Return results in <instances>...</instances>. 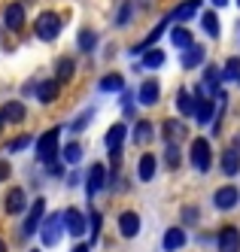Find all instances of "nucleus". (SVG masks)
<instances>
[{"instance_id": "4c0bfd02", "label": "nucleus", "mask_w": 240, "mask_h": 252, "mask_svg": "<svg viewBox=\"0 0 240 252\" xmlns=\"http://www.w3.org/2000/svg\"><path fill=\"white\" fill-rule=\"evenodd\" d=\"M91 119H95V110H85V113H82L76 122H70V134H79V131L85 128V125L91 122Z\"/></svg>"}, {"instance_id": "cd10ccee", "label": "nucleus", "mask_w": 240, "mask_h": 252, "mask_svg": "<svg viewBox=\"0 0 240 252\" xmlns=\"http://www.w3.org/2000/svg\"><path fill=\"white\" fill-rule=\"evenodd\" d=\"M222 173L225 176H237L240 173V152L237 149H225L222 152Z\"/></svg>"}, {"instance_id": "de8ad7c7", "label": "nucleus", "mask_w": 240, "mask_h": 252, "mask_svg": "<svg viewBox=\"0 0 240 252\" xmlns=\"http://www.w3.org/2000/svg\"><path fill=\"white\" fill-rule=\"evenodd\" d=\"M0 252H9V249H6V243H3V240H0Z\"/></svg>"}, {"instance_id": "a211bd4d", "label": "nucleus", "mask_w": 240, "mask_h": 252, "mask_svg": "<svg viewBox=\"0 0 240 252\" xmlns=\"http://www.w3.org/2000/svg\"><path fill=\"white\" fill-rule=\"evenodd\" d=\"M0 113H3V119H6L9 125H22L25 116H28V106H25L22 100H9V103L0 106Z\"/></svg>"}, {"instance_id": "423d86ee", "label": "nucleus", "mask_w": 240, "mask_h": 252, "mask_svg": "<svg viewBox=\"0 0 240 252\" xmlns=\"http://www.w3.org/2000/svg\"><path fill=\"white\" fill-rule=\"evenodd\" d=\"M119 234H122L125 240H134L137 234H140V213H137V210L119 213Z\"/></svg>"}, {"instance_id": "c9c22d12", "label": "nucleus", "mask_w": 240, "mask_h": 252, "mask_svg": "<svg viewBox=\"0 0 240 252\" xmlns=\"http://www.w3.org/2000/svg\"><path fill=\"white\" fill-rule=\"evenodd\" d=\"M31 143H34V137H31V134H18L15 140H9V146H6V149H9V152H22V149H28V146H31Z\"/></svg>"}, {"instance_id": "ddd939ff", "label": "nucleus", "mask_w": 240, "mask_h": 252, "mask_svg": "<svg viewBox=\"0 0 240 252\" xmlns=\"http://www.w3.org/2000/svg\"><path fill=\"white\" fill-rule=\"evenodd\" d=\"M3 210L9 216H22L28 210V194H25V189H9L6 201H3Z\"/></svg>"}, {"instance_id": "1a4fd4ad", "label": "nucleus", "mask_w": 240, "mask_h": 252, "mask_svg": "<svg viewBox=\"0 0 240 252\" xmlns=\"http://www.w3.org/2000/svg\"><path fill=\"white\" fill-rule=\"evenodd\" d=\"M237 201H240L237 186H222V189L213 191V207H216V210H234Z\"/></svg>"}, {"instance_id": "72a5a7b5", "label": "nucleus", "mask_w": 240, "mask_h": 252, "mask_svg": "<svg viewBox=\"0 0 240 252\" xmlns=\"http://www.w3.org/2000/svg\"><path fill=\"white\" fill-rule=\"evenodd\" d=\"M95 46H98V33L91 31V28H82V31H79V49H82V52H91Z\"/></svg>"}, {"instance_id": "bb28decb", "label": "nucleus", "mask_w": 240, "mask_h": 252, "mask_svg": "<svg viewBox=\"0 0 240 252\" xmlns=\"http://www.w3.org/2000/svg\"><path fill=\"white\" fill-rule=\"evenodd\" d=\"M164 61H168V55H164L161 49H155V46H152V49H146V52H143V61H140L137 67H146V70H158Z\"/></svg>"}, {"instance_id": "79ce46f5", "label": "nucleus", "mask_w": 240, "mask_h": 252, "mask_svg": "<svg viewBox=\"0 0 240 252\" xmlns=\"http://www.w3.org/2000/svg\"><path fill=\"white\" fill-rule=\"evenodd\" d=\"M49 173H52V176H61V173H64V167L58 164V161H52V164H49Z\"/></svg>"}, {"instance_id": "aec40b11", "label": "nucleus", "mask_w": 240, "mask_h": 252, "mask_svg": "<svg viewBox=\"0 0 240 252\" xmlns=\"http://www.w3.org/2000/svg\"><path fill=\"white\" fill-rule=\"evenodd\" d=\"M158 82L155 79H146L143 85H140V92H137V100L143 103V106H155L158 103V97H161V92H158Z\"/></svg>"}, {"instance_id": "473e14b6", "label": "nucleus", "mask_w": 240, "mask_h": 252, "mask_svg": "<svg viewBox=\"0 0 240 252\" xmlns=\"http://www.w3.org/2000/svg\"><path fill=\"white\" fill-rule=\"evenodd\" d=\"M61 158H64V164H79V158H82V146L76 140H70L67 146L61 149Z\"/></svg>"}, {"instance_id": "a878e982", "label": "nucleus", "mask_w": 240, "mask_h": 252, "mask_svg": "<svg viewBox=\"0 0 240 252\" xmlns=\"http://www.w3.org/2000/svg\"><path fill=\"white\" fill-rule=\"evenodd\" d=\"M155 155H149V152H143L140 155V161H137V176L143 179V183H149V179L155 176Z\"/></svg>"}, {"instance_id": "7ed1b4c3", "label": "nucleus", "mask_w": 240, "mask_h": 252, "mask_svg": "<svg viewBox=\"0 0 240 252\" xmlns=\"http://www.w3.org/2000/svg\"><path fill=\"white\" fill-rule=\"evenodd\" d=\"M34 33H36V40L52 43L61 33V15L58 12H43L40 19H36V25H34Z\"/></svg>"}, {"instance_id": "20e7f679", "label": "nucleus", "mask_w": 240, "mask_h": 252, "mask_svg": "<svg viewBox=\"0 0 240 252\" xmlns=\"http://www.w3.org/2000/svg\"><path fill=\"white\" fill-rule=\"evenodd\" d=\"M25 213H28V216H25V225H22V231H18V237H22V240H28L31 234H36V228H40L43 213H46V197H36V201H34Z\"/></svg>"}, {"instance_id": "58836bf2", "label": "nucleus", "mask_w": 240, "mask_h": 252, "mask_svg": "<svg viewBox=\"0 0 240 252\" xmlns=\"http://www.w3.org/2000/svg\"><path fill=\"white\" fill-rule=\"evenodd\" d=\"M131 12H134V3L128 0V3L122 6V12L116 15V25H128V22H131Z\"/></svg>"}, {"instance_id": "f03ea898", "label": "nucleus", "mask_w": 240, "mask_h": 252, "mask_svg": "<svg viewBox=\"0 0 240 252\" xmlns=\"http://www.w3.org/2000/svg\"><path fill=\"white\" fill-rule=\"evenodd\" d=\"M58 137H61V128H52L36 140V161H43V164L58 161Z\"/></svg>"}, {"instance_id": "dca6fc26", "label": "nucleus", "mask_w": 240, "mask_h": 252, "mask_svg": "<svg viewBox=\"0 0 240 252\" xmlns=\"http://www.w3.org/2000/svg\"><path fill=\"white\" fill-rule=\"evenodd\" d=\"M186 228H168L164 231V240H161V246H164V252H176V249H182L186 246Z\"/></svg>"}, {"instance_id": "ea45409f", "label": "nucleus", "mask_w": 240, "mask_h": 252, "mask_svg": "<svg viewBox=\"0 0 240 252\" xmlns=\"http://www.w3.org/2000/svg\"><path fill=\"white\" fill-rule=\"evenodd\" d=\"M182 222H186V225H195V222H198V207H186V210H182Z\"/></svg>"}, {"instance_id": "a18cd8bd", "label": "nucleus", "mask_w": 240, "mask_h": 252, "mask_svg": "<svg viewBox=\"0 0 240 252\" xmlns=\"http://www.w3.org/2000/svg\"><path fill=\"white\" fill-rule=\"evenodd\" d=\"M234 149H237V152H240V134H237V140H234Z\"/></svg>"}, {"instance_id": "8fccbe9b", "label": "nucleus", "mask_w": 240, "mask_h": 252, "mask_svg": "<svg viewBox=\"0 0 240 252\" xmlns=\"http://www.w3.org/2000/svg\"><path fill=\"white\" fill-rule=\"evenodd\" d=\"M237 6H240V0H237Z\"/></svg>"}, {"instance_id": "0eeeda50", "label": "nucleus", "mask_w": 240, "mask_h": 252, "mask_svg": "<svg viewBox=\"0 0 240 252\" xmlns=\"http://www.w3.org/2000/svg\"><path fill=\"white\" fill-rule=\"evenodd\" d=\"M61 228H64L61 216H58V213H52L49 219H46V225H43V231H40V240H43V246H55V243H58V240H61V234H64Z\"/></svg>"}, {"instance_id": "2f4dec72", "label": "nucleus", "mask_w": 240, "mask_h": 252, "mask_svg": "<svg viewBox=\"0 0 240 252\" xmlns=\"http://www.w3.org/2000/svg\"><path fill=\"white\" fill-rule=\"evenodd\" d=\"M171 43H173L176 49H189V46L195 43V37H192L189 28H173V31H171Z\"/></svg>"}, {"instance_id": "37998d69", "label": "nucleus", "mask_w": 240, "mask_h": 252, "mask_svg": "<svg viewBox=\"0 0 240 252\" xmlns=\"http://www.w3.org/2000/svg\"><path fill=\"white\" fill-rule=\"evenodd\" d=\"M73 252H91V249H88V243H79V246L73 249Z\"/></svg>"}, {"instance_id": "09e8293b", "label": "nucleus", "mask_w": 240, "mask_h": 252, "mask_svg": "<svg viewBox=\"0 0 240 252\" xmlns=\"http://www.w3.org/2000/svg\"><path fill=\"white\" fill-rule=\"evenodd\" d=\"M31 252H40V249H31Z\"/></svg>"}, {"instance_id": "49530a36", "label": "nucleus", "mask_w": 240, "mask_h": 252, "mask_svg": "<svg viewBox=\"0 0 240 252\" xmlns=\"http://www.w3.org/2000/svg\"><path fill=\"white\" fill-rule=\"evenodd\" d=\"M3 125H6V119H3V113H0V131H3Z\"/></svg>"}, {"instance_id": "9d476101", "label": "nucleus", "mask_w": 240, "mask_h": 252, "mask_svg": "<svg viewBox=\"0 0 240 252\" xmlns=\"http://www.w3.org/2000/svg\"><path fill=\"white\" fill-rule=\"evenodd\" d=\"M25 22H28V15H25V6H22V3H9V6L3 9V25H6L9 31L22 33V31H25Z\"/></svg>"}, {"instance_id": "5701e85b", "label": "nucleus", "mask_w": 240, "mask_h": 252, "mask_svg": "<svg viewBox=\"0 0 240 252\" xmlns=\"http://www.w3.org/2000/svg\"><path fill=\"white\" fill-rule=\"evenodd\" d=\"M98 88H101L103 94H113V92H119V94H122V88H125V76H122V73H106V76H101Z\"/></svg>"}, {"instance_id": "7c9ffc66", "label": "nucleus", "mask_w": 240, "mask_h": 252, "mask_svg": "<svg viewBox=\"0 0 240 252\" xmlns=\"http://www.w3.org/2000/svg\"><path fill=\"white\" fill-rule=\"evenodd\" d=\"M164 164H168V170H176V167L182 164L179 143H164Z\"/></svg>"}, {"instance_id": "a19ab883", "label": "nucleus", "mask_w": 240, "mask_h": 252, "mask_svg": "<svg viewBox=\"0 0 240 252\" xmlns=\"http://www.w3.org/2000/svg\"><path fill=\"white\" fill-rule=\"evenodd\" d=\"M9 173H12L9 161H0V183H3V179H9Z\"/></svg>"}, {"instance_id": "412c9836", "label": "nucleus", "mask_w": 240, "mask_h": 252, "mask_svg": "<svg viewBox=\"0 0 240 252\" xmlns=\"http://www.w3.org/2000/svg\"><path fill=\"white\" fill-rule=\"evenodd\" d=\"M73 73H76V61H73L70 55L58 58V64H55V79H58L61 85H67V82L73 79Z\"/></svg>"}, {"instance_id": "393cba45", "label": "nucleus", "mask_w": 240, "mask_h": 252, "mask_svg": "<svg viewBox=\"0 0 240 252\" xmlns=\"http://www.w3.org/2000/svg\"><path fill=\"white\" fill-rule=\"evenodd\" d=\"M128 137V128L122 122H116V125H109V131H106V137H103V146L106 149H116V146H122V140Z\"/></svg>"}, {"instance_id": "39448f33", "label": "nucleus", "mask_w": 240, "mask_h": 252, "mask_svg": "<svg viewBox=\"0 0 240 252\" xmlns=\"http://www.w3.org/2000/svg\"><path fill=\"white\" fill-rule=\"evenodd\" d=\"M216 249L219 252H240V228L225 225L222 231L216 234Z\"/></svg>"}, {"instance_id": "6ab92c4d", "label": "nucleus", "mask_w": 240, "mask_h": 252, "mask_svg": "<svg viewBox=\"0 0 240 252\" xmlns=\"http://www.w3.org/2000/svg\"><path fill=\"white\" fill-rule=\"evenodd\" d=\"M213 110H216V106H213V97H195V122L198 125H210L213 122Z\"/></svg>"}, {"instance_id": "c85d7f7f", "label": "nucleus", "mask_w": 240, "mask_h": 252, "mask_svg": "<svg viewBox=\"0 0 240 252\" xmlns=\"http://www.w3.org/2000/svg\"><path fill=\"white\" fill-rule=\"evenodd\" d=\"M198 15H201V25H204V31L210 33L213 40H219V33H222V25H219L216 9H210V12H198Z\"/></svg>"}, {"instance_id": "f704fd0d", "label": "nucleus", "mask_w": 240, "mask_h": 252, "mask_svg": "<svg viewBox=\"0 0 240 252\" xmlns=\"http://www.w3.org/2000/svg\"><path fill=\"white\" fill-rule=\"evenodd\" d=\"M222 79H228V82H237V79H240V58H228V61H225Z\"/></svg>"}, {"instance_id": "3c124183", "label": "nucleus", "mask_w": 240, "mask_h": 252, "mask_svg": "<svg viewBox=\"0 0 240 252\" xmlns=\"http://www.w3.org/2000/svg\"><path fill=\"white\" fill-rule=\"evenodd\" d=\"M237 82H240V79H237Z\"/></svg>"}, {"instance_id": "2eb2a0df", "label": "nucleus", "mask_w": 240, "mask_h": 252, "mask_svg": "<svg viewBox=\"0 0 240 252\" xmlns=\"http://www.w3.org/2000/svg\"><path fill=\"white\" fill-rule=\"evenodd\" d=\"M34 92H36V97H40V103H55L58 94H61V82L58 79H46V82L36 85Z\"/></svg>"}, {"instance_id": "9b49d317", "label": "nucleus", "mask_w": 240, "mask_h": 252, "mask_svg": "<svg viewBox=\"0 0 240 252\" xmlns=\"http://www.w3.org/2000/svg\"><path fill=\"white\" fill-rule=\"evenodd\" d=\"M61 222H64V228H67V234H70V237H82V234H85V216H82L76 207L64 210Z\"/></svg>"}, {"instance_id": "f8f14e48", "label": "nucleus", "mask_w": 240, "mask_h": 252, "mask_svg": "<svg viewBox=\"0 0 240 252\" xmlns=\"http://www.w3.org/2000/svg\"><path fill=\"white\" fill-rule=\"evenodd\" d=\"M106 186V170H103V164H95L88 170V176H85V191H88V201H95V194L101 191Z\"/></svg>"}, {"instance_id": "4468645a", "label": "nucleus", "mask_w": 240, "mask_h": 252, "mask_svg": "<svg viewBox=\"0 0 240 252\" xmlns=\"http://www.w3.org/2000/svg\"><path fill=\"white\" fill-rule=\"evenodd\" d=\"M168 22H171V15H168V19H164V22H158V25H155V28H152L149 33H146V40H143V43H137V46H131V55H143V52H146V49H152V46H155V43L161 40V33H164V31H168Z\"/></svg>"}, {"instance_id": "f257e3e1", "label": "nucleus", "mask_w": 240, "mask_h": 252, "mask_svg": "<svg viewBox=\"0 0 240 252\" xmlns=\"http://www.w3.org/2000/svg\"><path fill=\"white\" fill-rule=\"evenodd\" d=\"M189 161H192V167L201 170V173H207V170L213 167V149H210V140H207V137H195V140H192Z\"/></svg>"}, {"instance_id": "c756f323", "label": "nucleus", "mask_w": 240, "mask_h": 252, "mask_svg": "<svg viewBox=\"0 0 240 252\" xmlns=\"http://www.w3.org/2000/svg\"><path fill=\"white\" fill-rule=\"evenodd\" d=\"M131 140L140 143V146H143V143H149V140H152V122H149V119L137 122V125H134V131H131Z\"/></svg>"}, {"instance_id": "f3484780", "label": "nucleus", "mask_w": 240, "mask_h": 252, "mask_svg": "<svg viewBox=\"0 0 240 252\" xmlns=\"http://www.w3.org/2000/svg\"><path fill=\"white\" fill-rule=\"evenodd\" d=\"M204 58H207V49L201 46V43H192L186 52H182V67H186V70H195V67L204 64Z\"/></svg>"}, {"instance_id": "6e6552de", "label": "nucleus", "mask_w": 240, "mask_h": 252, "mask_svg": "<svg viewBox=\"0 0 240 252\" xmlns=\"http://www.w3.org/2000/svg\"><path fill=\"white\" fill-rule=\"evenodd\" d=\"M161 134H164V143H182L189 137V128L182 119H164L161 125Z\"/></svg>"}, {"instance_id": "c03bdc74", "label": "nucleus", "mask_w": 240, "mask_h": 252, "mask_svg": "<svg viewBox=\"0 0 240 252\" xmlns=\"http://www.w3.org/2000/svg\"><path fill=\"white\" fill-rule=\"evenodd\" d=\"M225 3H228V0H213V6H216V9H222Z\"/></svg>"}, {"instance_id": "b1692460", "label": "nucleus", "mask_w": 240, "mask_h": 252, "mask_svg": "<svg viewBox=\"0 0 240 252\" xmlns=\"http://www.w3.org/2000/svg\"><path fill=\"white\" fill-rule=\"evenodd\" d=\"M176 110L182 119H192L195 113V94L189 92V88H179V94H176Z\"/></svg>"}, {"instance_id": "4be33fe9", "label": "nucleus", "mask_w": 240, "mask_h": 252, "mask_svg": "<svg viewBox=\"0 0 240 252\" xmlns=\"http://www.w3.org/2000/svg\"><path fill=\"white\" fill-rule=\"evenodd\" d=\"M198 12H201V0H182L179 6H173L171 19H176V22H189L192 15H198Z\"/></svg>"}, {"instance_id": "e433bc0d", "label": "nucleus", "mask_w": 240, "mask_h": 252, "mask_svg": "<svg viewBox=\"0 0 240 252\" xmlns=\"http://www.w3.org/2000/svg\"><path fill=\"white\" fill-rule=\"evenodd\" d=\"M88 225H91V240L98 243V237H101V228H103V216H101V213L95 210V213L88 216Z\"/></svg>"}]
</instances>
